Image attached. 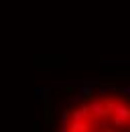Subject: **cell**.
<instances>
[{
    "label": "cell",
    "mask_w": 130,
    "mask_h": 132,
    "mask_svg": "<svg viewBox=\"0 0 130 132\" xmlns=\"http://www.w3.org/2000/svg\"><path fill=\"white\" fill-rule=\"evenodd\" d=\"M106 132H116V130H114V128H106Z\"/></svg>",
    "instance_id": "3"
},
{
    "label": "cell",
    "mask_w": 130,
    "mask_h": 132,
    "mask_svg": "<svg viewBox=\"0 0 130 132\" xmlns=\"http://www.w3.org/2000/svg\"><path fill=\"white\" fill-rule=\"evenodd\" d=\"M90 106L87 104H81L75 110H71V120H90Z\"/></svg>",
    "instance_id": "2"
},
{
    "label": "cell",
    "mask_w": 130,
    "mask_h": 132,
    "mask_svg": "<svg viewBox=\"0 0 130 132\" xmlns=\"http://www.w3.org/2000/svg\"><path fill=\"white\" fill-rule=\"evenodd\" d=\"M87 106H90V114L92 118H108V116H112V100L110 102H104V100H90L87 102Z\"/></svg>",
    "instance_id": "1"
}]
</instances>
